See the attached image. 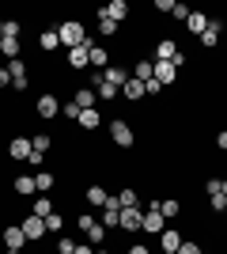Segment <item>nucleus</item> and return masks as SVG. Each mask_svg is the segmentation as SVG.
<instances>
[{
    "label": "nucleus",
    "instance_id": "nucleus-15",
    "mask_svg": "<svg viewBox=\"0 0 227 254\" xmlns=\"http://www.w3.org/2000/svg\"><path fill=\"white\" fill-rule=\"evenodd\" d=\"M208 23H212V19H208L205 11H189V19H185V27H189V31H193L197 38H201V34L208 31Z\"/></svg>",
    "mask_w": 227,
    "mask_h": 254
},
{
    "label": "nucleus",
    "instance_id": "nucleus-10",
    "mask_svg": "<svg viewBox=\"0 0 227 254\" xmlns=\"http://www.w3.org/2000/svg\"><path fill=\"white\" fill-rule=\"evenodd\" d=\"M87 61H91V68H106L110 64V53H106V46H95V42H87Z\"/></svg>",
    "mask_w": 227,
    "mask_h": 254
},
{
    "label": "nucleus",
    "instance_id": "nucleus-13",
    "mask_svg": "<svg viewBox=\"0 0 227 254\" xmlns=\"http://www.w3.org/2000/svg\"><path fill=\"white\" fill-rule=\"evenodd\" d=\"M34 110H38V118H57V114H61V103H57L53 95H42Z\"/></svg>",
    "mask_w": 227,
    "mask_h": 254
},
{
    "label": "nucleus",
    "instance_id": "nucleus-47",
    "mask_svg": "<svg viewBox=\"0 0 227 254\" xmlns=\"http://www.w3.org/2000/svg\"><path fill=\"white\" fill-rule=\"evenodd\" d=\"M95 254H110V251H102V247H95Z\"/></svg>",
    "mask_w": 227,
    "mask_h": 254
},
{
    "label": "nucleus",
    "instance_id": "nucleus-9",
    "mask_svg": "<svg viewBox=\"0 0 227 254\" xmlns=\"http://www.w3.org/2000/svg\"><path fill=\"white\" fill-rule=\"evenodd\" d=\"M118 224L125 228V232H140V228H144V212L140 209H121Z\"/></svg>",
    "mask_w": 227,
    "mask_h": 254
},
{
    "label": "nucleus",
    "instance_id": "nucleus-19",
    "mask_svg": "<svg viewBox=\"0 0 227 254\" xmlns=\"http://www.w3.org/2000/svg\"><path fill=\"white\" fill-rule=\"evenodd\" d=\"M151 76H155V61H148V57H144V61L136 64V68H133V80H140V84H148Z\"/></svg>",
    "mask_w": 227,
    "mask_h": 254
},
{
    "label": "nucleus",
    "instance_id": "nucleus-33",
    "mask_svg": "<svg viewBox=\"0 0 227 254\" xmlns=\"http://www.w3.org/2000/svg\"><path fill=\"white\" fill-rule=\"evenodd\" d=\"M61 228H65V220H61V212H49V216H45V232H61Z\"/></svg>",
    "mask_w": 227,
    "mask_h": 254
},
{
    "label": "nucleus",
    "instance_id": "nucleus-12",
    "mask_svg": "<svg viewBox=\"0 0 227 254\" xmlns=\"http://www.w3.org/2000/svg\"><path fill=\"white\" fill-rule=\"evenodd\" d=\"M220 34H224V23H220V19H212V23H208V31L201 34V46H205V50L220 46Z\"/></svg>",
    "mask_w": 227,
    "mask_h": 254
},
{
    "label": "nucleus",
    "instance_id": "nucleus-44",
    "mask_svg": "<svg viewBox=\"0 0 227 254\" xmlns=\"http://www.w3.org/2000/svg\"><path fill=\"white\" fill-rule=\"evenodd\" d=\"M72 254H95V247H91V243H80V247H76Z\"/></svg>",
    "mask_w": 227,
    "mask_h": 254
},
{
    "label": "nucleus",
    "instance_id": "nucleus-49",
    "mask_svg": "<svg viewBox=\"0 0 227 254\" xmlns=\"http://www.w3.org/2000/svg\"><path fill=\"white\" fill-rule=\"evenodd\" d=\"M224 197H227V179H224Z\"/></svg>",
    "mask_w": 227,
    "mask_h": 254
},
{
    "label": "nucleus",
    "instance_id": "nucleus-36",
    "mask_svg": "<svg viewBox=\"0 0 227 254\" xmlns=\"http://www.w3.org/2000/svg\"><path fill=\"white\" fill-rule=\"evenodd\" d=\"M174 254H205V251H201L197 243H189V239H182V247H178Z\"/></svg>",
    "mask_w": 227,
    "mask_h": 254
},
{
    "label": "nucleus",
    "instance_id": "nucleus-46",
    "mask_svg": "<svg viewBox=\"0 0 227 254\" xmlns=\"http://www.w3.org/2000/svg\"><path fill=\"white\" fill-rule=\"evenodd\" d=\"M125 254H151V251H148V247H129Z\"/></svg>",
    "mask_w": 227,
    "mask_h": 254
},
{
    "label": "nucleus",
    "instance_id": "nucleus-41",
    "mask_svg": "<svg viewBox=\"0 0 227 254\" xmlns=\"http://www.w3.org/2000/svg\"><path fill=\"white\" fill-rule=\"evenodd\" d=\"M4 38H19V23H4Z\"/></svg>",
    "mask_w": 227,
    "mask_h": 254
},
{
    "label": "nucleus",
    "instance_id": "nucleus-45",
    "mask_svg": "<svg viewBox=\"0 0 227 254\" xmlns=\"http://www.w3.org/2000/svg\"><path fill=\"white\" fill-rule=\"evenodd\" d=\"M216 144H220V148L227 152V129H224V133H220V137H216Z\"/></svg>",
    "mask_w": 227,
    "mask_h": 254
},
{
    "label": "nucleus",
    "instance_id": "nucleus-48",
    "mask_svg": "<svg viewBox=\"0 0 227 254\" xmlns=\"http://www.w3.org/2000/svg\"><path fill=\"white\" fill-rule=\"evenodd\" d=\"M0 38H4V19H0Z\"/></svg>",
    "mask_w": 227,
    "mask_h": 254
},
{
    "label": "nucleus",
    "instance_id": "nucleus-31",
    "mask_svg": "<svg viewBox=\"0 0 227 254\" xmlns=\"http://www.w3.org/2000/svg\"><path fill=\"white\" fill-rule=\"evenodd\" d=\"M136 201H140V197H136V190H121V193H118V205H121V209H136Z\"/></svg>",
    "mask_w": 227,
    "mask_h": 254
},
{
    "label": "nucleus",
    "instance_id": "nucleus-50",
    "mask_svg": "<svg viewBox=\"0 0 227 254\" xmlns=\"http://www.w3.org/2000/svg\"><path fill=\"white\" fill-rule=\"evenodd\" d=\"M224 212H227V201H224Z\"/></svg>",
    "mask_w": 227,
    "mask_h": 254
},
{
    "label": "nucleus",
    "instance_id": "nucleus-21",
    "mask_svg": "<svg viewBox=\"0 0 227 254\" xmlns=\"http://www.w3.org/2000/svg\"><path fill=\"white\" fill-rule=\"evenodd\" d=\"M95 103H98V95L91 87H80V91H76V106H80V110H91Z\"/></svg>",
    "mask_w": 227,
    "mask_h": 254
},
{
    "label": "nucleus",
    "instance_id": "nucleus-43",
    "mask_svg": "<svg viewBox=\"0 0 227 254\" xmlns=\"http://www.w3.org/2000/svg\"><path fill=\"white\" fill-rule=\"evenodd\" d=\"M208 201H212V209H216V212H224V201H227V197H224V193H212Z\"/></svg>",
    "mask_w": 227,
    "mask_h": 254
},
{
    "label": "nucleus",
    "instance_id": "nucleus-23",
    "mask_svg": "<svg viewBox=\"0 0 227 254\" xmlns=\"http://www.w3.org/2000/svg\"><path fill=\"white\" fill-rule=\"evenodd\" d=\"M15 193H23V197L38 193V186H34V175H19V179H15Z\"/></svg>",
    "mask_w": 227,
    "mask_h": 254
},
{
    "label": "nucleus",
    "instance_id": "nucleus-42",
    "mask_svg": "<svg viewBox=\"0 0 227 254\" xmlns=\"http://www.w3.org/2000/svg\"><path fill=\"white\" fill-rule=\"evenodd\" d=\"M76 224H80V232H87V228L95 224V216H87V212H80V220H76Z\"/></svg>",
    "mask_w": 227,
    "mask_h": 254
},
{
    "label": "nucleus",
    "instance_id": "nucleus-37",
    "mask_svg": "<svg viewBox=\"0 0 227 254\" xmlns=\"http://www.w3.org/2000/svg\"><path fill=\"white\" fill-rule=\"evenodd\" d=\"M171 15H174V19H189V8H185V4H171Z\"/></svg>",
    "mask_w": 227,
    "mask_h": 254
},
{
    "label": "nucleus",
    "instance_id": "nucleus-34",
    "mask_svg": "<svg viewBox=\"0 0 227 254\" xmlns=\"http://www.w3.org/2000/svg\"><path fill=\"white\" fill-rule=\"evenodd\" d=\"M98 31H102V34L110 38V34H118V23H114V19H106V15H98Z\"/></svg>",
    "mask_w": 227,
    "mask_h": 254
},
{
    "label": "nucleus",
    "instance_id": "nucleus-5",
    "mask_svg": "<svg viewBox=\"0 0 227 254\" xmlns=\"http://www.w3.org/2000/svg\"><path fill=\"white\" fill-rule=\"evenodd\" d=\"M8 156H11V159H23V163H27V159L34 156V144H31V137H27V133H23V137H11V144H8Z\"/></svg>",
    "mask_w": 227,
    "mask_h": 254
},
{
    "label": "nucleus",
    "instance_id": "nucleus-1",
    "mask_svg": "<svg viewBox=\"0 0 227 254\" xmlns=\"http://www.w3.org/2000/svg\"><path fill=\"white\" fill-rule=\"evenodd\" d=\"M57 38H61V46H68V50L87 46V31H84V23H76V19L61 23V27H57Z\"/></svg>",
    "mask_w": 227,
    "mask_h": 254
},
{
    "label": "nucleus",
    "instance_id": "nucleus-17",
    "mask_svg": "<svg viewBox=\"0 0 227 254\" xmlns=\"http://www.w3.org/2000/svg\"><path fill=\"white\" fill-rule=\"evenodd\" d=\"M0 53H4L8 61H19V53H23L19 38H0Z\"/></svg>",
    "mask_w": 227,
    "mask_h": 254
},
{
    "label": "nucleus",
    "instance_id": "nucleus-7",
    "mask_svg": "<svg viewBox=\"0 0 227 254\" xmlns=\"http://www.w3.org/2000/svg\"><path fill=\"white\" fill-rule=\"evenodd\" d=\"M8 72H11V87H15V91H27L31 76H27V64H23V57H19V61H8Z\"/></svg>",
    "mask_w": 227,
    "mask_h": 254
},
{
    "label": "nucleus",
    "instance_id": "nucleus-6",
    "mask_svg": "<svg viewBox=\"0 0 227 254\" xmlns=\"http://www.w3.org/2000/svg\"><path fill=\"white\" fill-rule=\"evenodd\" d=\"M163 228H167V220H163V212H159V201H151V209L144 212V232H148V235H159Z\"/></svg>",
    "mask_w": 227,
    "mask_h": 254
},
{
    "label": "nucleus",
    "instance_id": "nucleus-38",
    "mask_svg": "<svg viewBox=\"0 0 227 254\" xmlns=\"http://www.w3.org/2000/svg\"><path fill=\"white\" fill-rule=\"evenodd\" d=\"M61 114L72 118V122H80V106H76V103H65V106H61Z\"/></svg>",
    "mask_w": 227,
    "mask_h": 254
},
{
    "label": "nucleus",
    "instance_id": "nucleus-39",
    "mask_svg": "<svg viewBox=\"0 0 227 254\" xmlns=\"http://www.w3.org/2000/svg\"><path fill=\"white\" fill-rule=\"evenodd\" d=\"M159 91H163V84H159V80H155V76H151L148 84H144V95H159Z\"/></svg>",
    "mask_w": 227,
    "mask_h": 254
},
{
    "label": "nucleus",
    "instance_id": "nucleus-20",
    "mask_svg": "<svg viewBox=\"0 0 227 254\" xmlns=\"http://www.w3.org/2000/svg\"><path fill=\"white\" fill-rule=\"evenodd\" d=\"M102 126V114H98L95 106L91 110H80V129H98Z\"/></svg>",
    "mask_w": 227,
    "mask_h": 254
},
{
    "label": "nucleus",
    "instance_id": "nucleus-25",
    "mask_svg": "<svg viewBox=\"0 0 227 254\" xmlns=\"http://www.w3.org/2000/svg\"><path fill=\"white\" fill-rule=\"evenodd\" d=\"M84 235H87V243H91V247H98V243H102V239H106V228H102V224L95 220V224H91V228H87Z\"/></svg>",
    "mask_w": 227,
    "mask_h": 254
},
{
    "label": "nucleus",
    "instance_id": "nucleus-28",
    "mask_svg": "<svg viewBox=\"0 0 227 254\" xmlns=\"http://www.w3.org/2000/svg\"><path fill=\"white\" fill-rule=\"evenodd\" d=\"M38 46H42L45 53H49V50H57V46H61V38H57V31H42V34H38Z\"/></svg>",
    "mask_w": 227,
    "mask_h": 254
},
{
    "label": "nucleus",
    "instance_id": "nucleus-40",
    "mask_svg": "<svg viewBox=\"0 0 227 254\" xmlns=\"http://www.w3.org/2000/svg\"><path fill=\"white\" fill-rule=\"evenodd\" d=\"M72 251H76L72 239H57V254H72Z\"/></svg>",
    "mask_w": 227,
    "mask_h": 254
},
{
    "label": "nucleus",
    "instance_id": "nucleus-4",
    "mask_svg": "<svg viewBox=\"0 0 227 254\" xmlns=\"http://www.w3.org/2000/svg\"><path fill=\"white\" fill-rule=\"evenodd\" d=\"M19 228H23V235H27V243H34V239L49 235V232H45V220H42V216H34V212H31V216H23Z\"/></svg>",
    "mask_w": 227,
    "mask_h": 254
},
{
    "label": "nucleus",
    "instance_id": "nucleus-2",
    "mask_svg": "<svg viewBox=\"0 0 227 254\" xmlns=\"http://www.w3.org/2000/svg\"><path fill=\"white\" fill-rule=\"evenodd\" d=\"M4 247H8V254H23V247H27V235H23L19 224H8V228H4Z\"/></svg>",
    "mask_w": 227,
    "mask_h": 254
},
{
    "label": "nucleus",
    "instance_id": "nucleus-26",
    "mask_svg": "<svg viewBox=\"0 0 227 254\" xmlns=\"http://www.w3.org/2000/svg\"><path fill=\"white\" fill-rule=\"evenodd\" d=\"M84 197H87V205H106V197H110V193L102 190V186H87V193H84Z\"/></svg>",
    "mask_w": 227,
    "mask_h": 254
},
{
    "label": "nucleus",
    "instance_id": "nucleus-8",
    "mask_svg": "<svg viewBox=\"0 0 227 254\" xmlns=\"http://www.w3.org/2000/svg\"><path fill=\"white\" fill-rule=\"evenodd\" d=\"M129 76H133V72H125L121 64H106V68H102V80H106L110 87H118V91L129 84Z\"/></svg>",
    "mask_w": 227,
    "mask_h": 254
},
{
    "label": "nucleus",
    "instance_id": "nucleus-30",
    "mask_svg": "<svg viewBox=\"0 0 227 254\" xmlns=\"http://www.w3.org/2000/svg\"><path fill=\"white\" fill-rule=\"evenodd\" d=\"M31 144H34V152H42V156H45L49 148H53V140L45 137V133H34V137H31Z\"/></svg>",
    "mask_w": 227,
    "mask_h": 254
},
{
    "label": "nucleus",
    "instance_id": "nucleus-22",
    "mask_svg": "<svg viewBox=\"0 0 227 254\" xmlns=\"http://www.w3.org/2000/svg\"><path fill=\"white\" fill-rule=\"evenodd\" d=\"M121 95L129 99V103H136V99H144V84H140V80H133V76H129V84L121 87Z\"/></svg>",
    "mask_w": 227,
    "mask_h": 254
},
{
    "label": "nucleus",
    "instance_id": "nucleus-16",
    "mask_svg": "<svg viewBox=\"0 0 227 254\" xmlns=\"http://www.w3.org/2000/svg\"><path fill=\"white\" fill-rule=\"evenodd\" d=\"M174 76H178V72H174V64H171V61H155V80H159L163 87L174 84Z\"/></svg>",
    "mask_w": 227,
    "mask_h": 254
},
{
    "label": "nucleus",
    "instance_id": "nucleus-32",
    "mask_svg": "<svg viewBox=\"0 0 227 254\" xmlns=\"http://www.w3.org/2000/svg\"><path fill=\"white\" fill-rule=\"evenodd\" d=\"M34 186H38V193H45L53 186V175H49V171H38V175H34Z\"/></svg>",
    "mask_w": 227,
    "mask_h": 254
},
{
    "label": "nucleus",
    "instance_id": "nucleus-18",
    "mask_svg": "<svg viewBox=\"0 0 227 254\" xmlns=\"http://www.w3.org/2000/svg\"><path fill=\"white\" fill-rule=\"evenodd\" d=\"M174 53H178V46H174L171 38H163V42H155V61H174Z\"/></svg>",
    "mask_w": 227,
    "mask_h": 254
},
{
    "label": "nucleus",
    "instance_id": "nucleus-3",
    "mask_svg": "<svg viewBox=\"0 0 227 254\" xmlns=\"http://www.w3.org/2000/svg\"><path fill=\"white\" fill-rule=\"evenodd\" d=\"M110 137H114L118 148H133V129H129V122L114 118V122H110Z\"/></svg>",
    "mask_w": 227,
    "mask_h": 254
},
{
    "label": "nucleus",
    "instance_id": "nucleus-14",
    "mask_svg": "<svg viewBox=\"0 0 227 254\" xmlns=\"http://www.w3.org/2000/svg\"><path fill=\"white\" fill-rule=\"evenodd\" d=\"M98 15H106V19L121 23V19H125V15H129V4H125V0H114V4H106V8L98 11Z\"/></svg>",
    "mask_w": 227,
    "mask_h": 254
},
{
    "label": "nucleus",
    "instance_id": "nucleus-27",
    "mask_svg": "<svg viewBox=\"0 0 227 254\" xmlns=\"http://www.w3.org/2000/svg\"><path fill=\"white\" fill-rule=\"evenodd\" d=\"M159 212H163V220H174V216L182 212V205L174 201V197H167V201H159Z\"/></svg>",
    "mask_w": 227,
    "mask_h": 254
},
{
    "label": "nucleus",
    "instance_id": "nucleus-11",
    "mask_svg": "<svg viewBox=\"0 0 227 254\" xmlns=\"http://www.w3.org/2000/svg\"><path fill=\"white\" fill-rule=\"evenodd\" d=\"M159 243H163V254H174L178 247H182V235H178V228H171V224H167V228L159 232Z\"/></svg>",
    "mask_w": 227,
    "mask_h": 254
},
{
    "label": "nucleus",
    "instance_id": "nucleus-29",
    "mask_svg": "<svg viewBox=\"0 0 227 254\" xmlns=\"http://www.w3.org/2000/svg\"><path fill=\"white\" fill-rule=\"evenodd\" d=\"M49 212H53V201H49V197H34V216H49Z\"/></svg>",
    "mask_w": 227,
    "mask_h": 254
},
{
    "label": "nucleus",
    "instance_id": "nucleus-35",
    "mask_svg": "<svg viewBox=\"0 0 227 254\" xmlns=\"http://www.w3.org/2000/svg\"><path fill=\"white\" fill-rule=\"evenodd\" d=\"M205 193L212 197V193H224V179H208L205 182Z\"/></svg>",
    "mask_w": 227,
    "mask_h": 254
},
{
    "label": "nucleus",
    "instance_id": "nucleus-24",
    "mask_svg": "<svg viewBox=\"0 0 227 254\" xmlns=\"http://www.w3.org/2000/svg\"><path fill=\"white\" fill-rule=\"evenodd\" d=\"M68 64H72V68H87V46H76V50H68Z\"/></svg>",
    "mask_w": 227,
    "mask_h": 254
}]
</instances>
